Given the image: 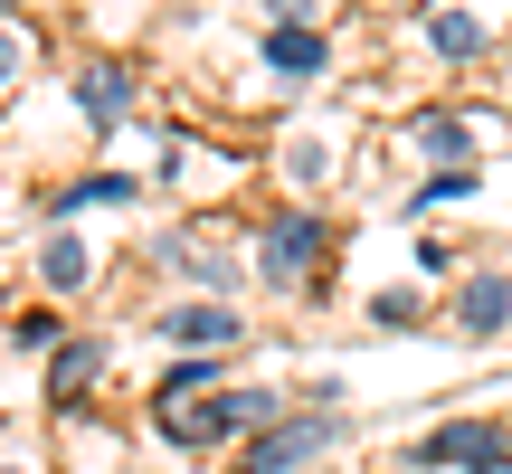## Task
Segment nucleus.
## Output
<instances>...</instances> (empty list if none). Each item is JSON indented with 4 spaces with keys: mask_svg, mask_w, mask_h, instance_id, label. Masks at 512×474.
<instances>
[{
    "mask_svg": "<svg viewBox=\"0 0 512 474\" xmlns=\"http://www.w3.org/2000/svg\"><path fill=\"white\" fill-rule=\"evenodd\" d=\"M408 465H418V474H503L512 465V427L503 418H446Z\"/></svg>",
    "mask_w": 512,
    "mask_h": 474,
    "instance_id": "nucleus-1",
    "label": "nucleus"
},
{
    "mask_svg": "<svg viewBox=\"0 0 512 474\" xmlns=\"http://www.w3.org/2000/svg\"><path fill=\"white\" fill-rule=\"evenodd\" d=\"M256 266H266V285H313V275L332 266V228L313 219V209H285V219L266 228V256H256Z\"/></svg>",
    "mask_w": 512,
    "mask_h": 474,
    "instance_id": "nucleus-2",
    "label": "nucleus"
},
{
    "mask_svg": "<svg viewBox=\"0 0 512 474\" xmlns=\"http://www.w3.org/2000/svg\"><path fill=\"white\" fill-rule=\"evenodd\" d=\"M332 437H342V408H313V418L266 427V437L247 446V465H228V474H294V465H313V456H323Z\"/></svg>",
    "mask_w": 512,
    "mask_h": 474,
    "instance_id": "nucleus-3",
    "label": "nucleus"
},
{
    "mask_svg": "<svg viewBox=\"0 0 512 474\" xmlns=\"http://www.w3.org/2000/svg\"><path fill=\"white\" fill-rule=\"evenodd\" d=\"M152 323H162L171 342H190L200 361H209V351H228V342H238V313H228V304H171V313H152Z\"/></svg>",
    "mask_w": 512,
    "mask_h": 474,
    "instance_id": "nucleus-4",
    "label": "nucleus"
},
{
    "mask_svg": "<svg viewBox=\"0 0 512 474\" xmlns=\"http://www.w3.org/2000/svg\"><path fill=\"white\" fill-rule=\"evenodd\" d=\"M456 323L475 332V342H484V332H503L512 323V275H475V285L456 294Z\"/></svg>",
    "mask_w": 512,
    "mask_h": 474,
    "instance_id": "nucleus-5",
    "label": "nucleus"
},
{
    "mask_svg": "<svg viewBox=\"0 0 512 474\" xmlns=\"http://www.w3.org/2000/svg\"><path fill=\"white\" fill-rule=\"evenodd\" d=\"M266 57H275V76H323L332 67V48L313 29H294V19H275V29H266Z\"/></svg>",
    "mask_w": 512,
    "mask_h": 474,
    "instance_id": "nucleus-6",
    "label": "nucleus"
},
{
    "mask_svg": "<svg viewBox=\"0 0 512 474\" xmlns=\"http://www.w3.org/2000/svg\"><path fill=\"white\" fill-rule=\"evenodd\" d=\"M418 143L446 152V171H475L465 152H475V124H456V114H418Z\"/></svg>",
    "mask_w": 512,
    "mask_h": 474,
    "instance_id": "nucleus-7",
    "label": "nucleus"
},
{
    "mask_svg": "<svg viewBox=\"0 0 512 474\" xmlns=\"http://www.w3.org/2000/svg\"><path fill=\"white\" fill-rule=\"evenodd\" d=\"M95 370H105V351H95V342H67V351H57V370H48V389H57V399H76Z\"/></svg>",
    "mask_w": 512,
    "mask_h": 474,
    "instance_id": "nucleus-8",
    "label": "nucleus"
},
{
    "mask_svg": "<svg viewBox=\"0 0 512 474\" xmlns=\"http://www.w3.org/2000/svg\"><path fill=\"white\" fill-rule=\"evenodd\" d=\"M86 114H95V124H114V114H124V76H114V67L86 76Z\"/></svg>",
    "mask_w": 512,
    "mask_h": 474,
    "instance_id": "nucleus-9",
    "label": "nucleus"
},
{
    "mask_svg": "<svg viewBox=\"0 0 512 474\" xmlns=\"http://www.w3.org/2000/svg\"><path fill=\"white\" fill-rule=\"evenodd\" d=\"M105 200H133L124 171H95V181H76V190H67V209H105Z\"/></svg>",
    "mask_w": 512,
    "mask_h": 474,
    "instance_id": "nucleus-10",
    "label": "nucleus"
},
{
    "mask_svg": "<svg viewBox=\"0 0 512 474\" xmlns=\"http://www.w3.org/2000/svg\"><path fill=\"white\" fill-rule=\"evenodd\" d=\"M427 38H437L446 57H475V48H484V29H475V19H427Z\"/></svg>",
    "mask_w": 512,
    "mask_h": 474,
    "instance_id": "nucleus-11",
    "label": "nucleus"
},
{
    "mask_svg": "<svg viewBox=\"0 0 512 474\" xmlns=\"http://www.w3.org/2000/svg\"><path fill=\"white\" fill-rule=\"evenodd\" d=\"M370 313H380L389 332H408V323H418V294H380V304H370Z\"/></svg>",
    "mask_w": 512,
    "mask_h": 474,
    "instance_id": "nucleus-12",
    "label": "nucleus"
},
{
    "mask_svg": "<svg viewBox=\"0 0 512 474\" xmlns=\"http://www.w3.org/2000/svg\"><path fill=\"white\" fill-rule=\"evenodd\" d=\"M86 275V247H48V285H76Z\"/></svg>",
    "mask_w": 512,
    "mask_h": 474,
    "instance_id": "nucleus-13",
    "label": "nucleus"
},
{
    "mask_svg": "<svg viewBox=\"0 0 512 474\" xmlns=\"http://www.w3.org/2000/svg\"><path fill=\"white\" fill-rule=\"evenodd\" d=\"M10 67H19V38H10V29H0V86H10Z\"/></svg>",
    "mask_w": 512,
    "mask_h": 474,
    "instance_id": "nucleus-14",
    "label": "nucleus"
}]
</instances>
